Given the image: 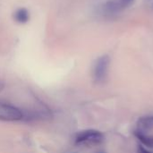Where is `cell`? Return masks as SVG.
Segmentation results:
<instances>
[{
    "mask_svg": "<svg viewBox=\"0 0 153 153\" xmlns=\"http://www.w3.org/2000/svg\"><path fill=\"white\" fill-rule=\"evenodd\" d=\"M135 0H105L98 6L100 14L111 17L129 8Z\"/></svg>",
    "mask_w": 153,
    "mask_h": 153,
    "instance_id": "1",
    "label": "cell"
},
{
    "mask_svg": "<svg viewBox=\"0 0 153 153\" xmlns=\"http://www.w3.org/2000/svg\"><path fill=\"white\" fill-rule=\"evenodd\" d=\"M105 141L104 134L95 129H87L76 134L74 137V143L79 146H96L103 143Z\"/></svg>",
    "mask_w": 153,
    "mask_h": 153,
    "instance_id": "2",
    "label": "cell"
},
{
    "mask_svg": "<svg viewBox=\"0 0 153 153\" xmlns=\"http://www.w3.org/2000/svg\"><path fill=\"white\" fill-rule=\"evenodd\" d=\"M110 65V57L108 55H103L98 57L92 67V78L95 83L102 84L106 82L108 75Z\"/></svg>",
    "mask_w": 153,
    "mask_h": 153,
    "instance_id": "3",
    "label": "cell"
},
{
    "mask_svg": "<svg viewBox=\"0 0 153 153\" xmlns=\"http://www.w3.org/2000/svg\"><path fill=\"white\" fill-rule=\"evenodd\" d=\"M24 120V110L0 100V121L18 122Z\"/></svg>",
    "mask_w": 153,
    "mask_h": 153,
    "instance_id": "4",
    "label": "cell"
},
{
    "mask_svg": "<svg viewBox=\"0 0 153 153\" xmlns=\"http://www.w3.org/2000/svg\"><path fill=\"white\" fill-rule=\"evenodd\" d=\"M136 130L146 133L153 129V115H147L138 118L136 122Z\"/></svg>",
    "mask_w": 153,
    "mask_h": 153,
    "instance_id": "5",
    "label": "cell"
},
{
    "mask_svg": "<svg viewBox=\"0 0 153 153\" xmlns=\"http://www.w3.org/2000/svg\"><path fill=\"white\" fill-rule=\"evenodd\" d=\"M134 136L147 148L153 149V135H150L144 132H141L139 130H134Z\"/></svg>",
    "mask_w": 153,
    "mask_h": 153,
    "instance_id": "6",
    "label": "cell"
},
{
    "mask_svg": "<svg viewBox=\"0 0 153 153\" xmlns=\"http://www.w3.org/2000/svg\"><path fill=\"white\" fill-rule=\"evenodd\" d=\"M13 19L16 22L20 23V24H23L29 22L30 20V13L29 11L24 8V7H21L18 8L14 13H13Z\"/></svg>",
    "mask_w": 153,
    "mask_h": 153,
    "instance_id": "7",
    "label": "cell"
},
{
    "mask_svg": "<svg viewBox=\"0 0 153 153\" xmlns=\"http://www.w3.org/2000/svg\"><path fill=\"white\" fill-rule=\"evenodd\" d=\"M137 153H153V152L148 150V149H146V148H144L143 146L139 145L137 147Z\"/></svg>",
    "mask_w": 153,
    "mask_h": 153,
    "instance_id": "8",
    "label": "cell"
},
{
    "mask_svg": "<svg viewBox=\"0 0 153 153\" xmlns=\"http://www.w3.org/2000/svg\"><path fill=\"white\" fill-rule=\"evenodd\" d=\"M4 84L2 81H0V92L4 90Z\"/></svg>",
    "mask_w": 153,
    "mask_h": 153,
    "instance_id": "9",
    "label": "cell"
},
{
    "mask_svg": "<svg viewBox=\"0 0 153 153\" xmlns=\"http://www.w3.org/2000/svg\"><path fill=\"white\" fill-rule=\"evenodd\" d=\"M146 1H147V2H149V3H152V4H153V0H146Z\"/></svg>",
    "mask_w": 153,
    "mask_h": 153,
    "instance_id": "10",
    "label": "cell"
},
{
    "mask_svg": "<svg viewBox=\"0 0 153 153\" xmlns=\"http://www.w3.org/2000/svg\"><path fill=\"white\" fill-rule=\"evenodd\" d=\"M96 153H106L105 152H103V151H100V152H98Z\"/></svg>",
    "mask_w": 153,
    "mask_h": 153,
    "instance_id": "11",
    "label": "cell"
},
{
    "mask_svg": "<svg viewBox=\"0 0 153 153\" xmlns=\"http://www.w3.org/2000/svg\"><path fill=\"white\" fill-rule=\"evenodd\" d=\"M72 153H78V152H72Z\"/></svg>",
    "mask_w": 153,
    "mask_h": 153,
    "instance_id": "12",
    "label": "cell"
},
{
    "mask_svg": "<svg viewBox=\"0 0 153 153\" xmlns=\"http://www.w3.org/2000/svg\"><path fill=\"white\" fill-rule=\"evenodd\" d=\"M152 5H153V4H152Z\"/></svg>",
    "mask_w": 153,
    "mask_h": 153,
    "instance_id": "13",
    "label": "cell"
}]
</instances>
